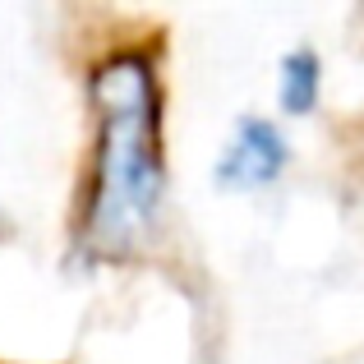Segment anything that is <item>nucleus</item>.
<instances>
[{"label":"nucleus","mask_w":364,"mask_h":364,"mask_svg":"<svg viewBox=\"0 0 364 364\" xmlns=\"http://www.w3.org/2000/svg\"><path fill=\"white\" fill-rule=\"evenodd\" d=\"M97 161L83 203V249L92 258H129L157 231L166 198L161 88L152 60L120 51L92 70Z\"/></svg>","instance_id":"nucleus-1"},{"label":"nucleus","mask_w":364,"mask_h":364,"mask_svg":"<svg viewBox=\"0 0 364 364\" xmlns=\"http://www.w3.org/2000/svg\"><path fill=\"white\" fill-rule=\"evenodd\" d=\"M286 161H291V152L272 120H240L231 143L222 148L217 180L226 189H263L286 171Z\"/></svg>","instance_id":"nucleus-2"},{"label":"nucleus","mask_w":364,"mask_h":364,"mask_svg":"<svg viewBox=\"0 0 364 364\" xmlns=\"http://www.w3.org/2000/svg\"><path fill=\"white\" fill-rule=\"evenodd\" d=\"M323 92V65L314 51H291L282 60V79H277V102L286 116H309L314 102Z\"/></svg>","instance_id":"nucleus-3"}]
</instances>
